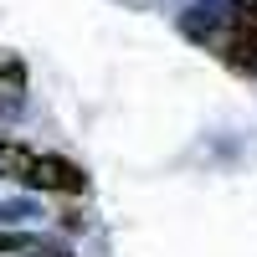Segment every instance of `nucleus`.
<instances>
[{
    "label": "nucleus",
    "mask_w": 257,
    "mask_h": 257,
    "mask_svg": "<svg viewBox=\"0 0 257 257\" xmlns=\"http://www.w3.org/2000/svg\"><path fill=\"white\" fill-rule=\"evenodd\" d=\"M31 216H41V206H36V201H26V196H16V201H0V221L21 226V221H31Z\"/></svg>",
    "instance_id": "6"
},
{
    "label": "nucleus",
    "mask_w": 257,
    "mask_h": 257,
    "mask_svg": "<svg viewBox=\"0 0 257 257\" xmlns=\"http://www.w3.org/2000/svg\"><path fill=\"white\" fill-rule=\"evenodd\" d=\"M216 52L231 72H242V77H257V26H247V21L231 16L226 21V31L216 36Z\"/></svg>",
    "instance_id": "1"
},
{
    "label": "nucleus",
    "mask_w": 257,
    "mask_h": 257,
    "mask_svg": "<svg viewBox=\"0 0 257 257\" xmlns=\"http://www.w3.org/2000/svg\"><path fill=\"white\" fill-rule=\"evenodd\" d=\"M21 103H26V67L16 57H0V123L16 118Z\"/></svg>",
    "instance_id": "3"
},
{
    "label": "nucleus",
    "mask_w": 257,
    "mask_h": 257,
    "mask_svg": "<svg viewBox=\"0 0 257 257\" xmlns=\"http://www.w3.org/2000/svg\"><path fill=\"white\" fill-rule=\"evenodd\" d=\"M62 226H67V231H82V226H88V216H82V211H62Z\"/></svg>",
    "instance_id": "8"
},
{
    "label": "nucleus",
    "mask_w": 257,
    "mask_h": 257,
    "mask_svg": "<svg viewBox=\"0 0 257 257\" xmlns=\"http://www.w3.org/2000/svg\"><path fill=\"white\" fill-rule=\"evenodd\" d=\"M231 16L247 21V26H257V0H231Z\"/></svg>",
    "instance_id": "7"
},
{
    "label": "nucleus",
    "mask_w": 257,
    "mask_h": 257,
    "mask_svg": "<svg viewBox=\"0 0 257 257\" xmlns=\"http://www.w3.org/2000/svg\"><path fill=\"white\" fill-rule=\"evenodd\" d=\"M36 170V149L16 144V139H0V175H16V180H31Z\"/></svg>",
    "instance_id": "5"
},
{
    "label": "nucleus",
    "mask_w": 257,
    "mask_h": 257,
    "mask_svg": "<svg viewBox=\"0 0 257 257\" xmlns=\"http://www.w3.org/2000/svg\"><path fill=\"white\" fill-rule=\"evenodd\" d=\"M0 252H41V257H72L67 242L57 237H31V231H0Z\"/></svg>",
    "instance_id": "4"
},
{
    "label": "nucleus",
    "mask_w": 257,
    "mask_h": 257,
    "mask_svg": "<svg viewBox=\"0 0 257 257\" xmlns=\"http://www.w3.org/2000/svg\"><path fill=\"white\" fill-rule=\"evenodd\" d=\"M36 190H62V196H82L88 190V170L72 165V160H62V155H36V170H31V180Z\"/></svg>",
    "instance_id": "2"
}]
</instances>
